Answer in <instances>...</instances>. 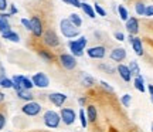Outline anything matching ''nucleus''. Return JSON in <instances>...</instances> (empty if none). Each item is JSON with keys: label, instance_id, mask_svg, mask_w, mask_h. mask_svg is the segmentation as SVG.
<instances>
[{"label": "nucleus", "instance_id": "obj_18", "mask_svg": "<svg viewBox=\"0 0 153 132\" xmlns=\"http://www.w3.org/2000/svg\"><path fill=\"white\" fill-rule=\"evenodd\" d=\"M81 9L84 10V13H85L87 16H89L91 19H95V17H97V13H95V10H94V7L91 4H88L85 1H81Z\"/></svg>", "mask_w": 153, "mask_h": 132}, {"label": "nucleus", "instance_id": "obj_27", "mask_svg": "<svg viewBox=\"0 0 153 132\" xmlns=\"http://www.w3.org/2000/svg\"><path fill=\"white\" fill-rule=\"evenodd\" d=\"M135 10H136V13L139 14V16H145L146 6H145V3H142V1H137L136 4H135Z\"/></svg>", "mask_w": 153, "mask_h": 132}, {"label": "nucleus", "instance_id": "obj_14", "mask_svg": "<svg viewBox=\"0 0 153 132\" xmlns=\"http://www.w3.org/2000/svg\"><path fill=\"white\" fill-rule=\"evenodd\" d=\"M129 43L132 44L133 47V51L136 53V55H143V44H142V40L137 39V37H133V36H129Z\"/></svg>", "mask_w": 153, "mask_h": 132}, {"label": "nucleus", "instance_id": "obj_44", "mask_svg": "<svg viewBox=\"0 0 153 132\" xmlns=\"http://www.w3.org/2000/svg\"><path fill=\"white\" fill-rule=\"evenodd\" d=\"M149 92H150V95L153 97V85H149Z\"/></svg>", "mask_w": 153, "mask_h": 132}, {"label": "nucleus", "instance_id": "obj_29", "mask_svg": "<svg viewBox=\"0 0 153 132\" xmlns=\"http://www.w3.org/2000/svg\"><path fill=\"white\" fill-rule=\"evenodd\" d=\"M79 119H81L82 128H87L88 127V119H87V114H85L84 110H79Z\"/></svg>", "mask_w": 153, "mask_h": 132}, {"label": "nucleus", "instance_id": "obj_11", "mask_svg": "<svg viewBox=\"0 0 153 132\" xmlns=\"http://www.w3.org/2000/svg\"><path fill=\"white\" fill-rule=\"evenodd\" d=\"M48 99L55 105V107H62L64 102L67 101V95L61 92H51L48 95Z\"/></svg>", "mask_w": 153, "mask_h": 132}, {"label": "nucleus", "instance_id": "obj_13", "mask_svg": "<svg viewBox=\"0 0 153 132\" xmlns=\"http://www.w3.org/2000/svg\"><path fill=\"white\" fill-rule=\"evenodd\" d=\"M126 30L129 31L131 36H135L139 31V22H137L136 17H129L128 22H126Z\"/></svg>", "mask_w": 153, "mask_h": 132}, {"label": "nucleus", "instance_id": "obj_30", "mask_svg": "<svg viewBox=\"0 0 153 132\" xmlns=\"http://www.w3.org/2000/svg\"><path fill=\"white\" fill-rule=\"evenodd\" d=\"M0 87L3 88H13V80H9V78H1L0 81Z\"/></svg>", "mask_w": 153, "mask_h": 132}, {"label": "nucleus", "instance_id": "obj_8", "mask_svg": "<svg viewBox=\"0 0 153 132\" xmlns=\"http://www.w3.org/2000/svg\"><path fill=\"white\" fill-rule=\"evenodd\" d=\"M87 54H88V57H91V58L101 60V58H104L105 54H106V48H105L104 45H95V47H91V48L87 50Z\"/></svg>", "mask_w": 153, "mask_h": 132}, {"label": "nucleus", "instance_id": "obj_43", "mask_svg": "<svg viewBox=\"0 0 153 132\" xmlns=\"http://www.w3.org/2000/svg\"><path fill=\"white\" fill-rule=\"evenodd\" d=\"M3 101H4V94L0 91V102H3Z\"/></svg>", "mask_w": 153, "mask_h": 132}, {"label": "nucleus", "instance_id": "obj_24", "mask_svg": "<svg viewBox=\"0 0 153 132\" xmlns=\"http://www.w3.org/2000/svg\"><path fill=\"white\" fill-rule=\"evenodd\" d=\"M70 22L75 26V27H81V24H82V20H81V17L78 16L76 13H72V14H70V19H68Z\"/></svg>", "mask_w": 153, "mask_h": 132}, {"label": "nucleus", "instance_id": "obj_34", "mask_svg": "<svg viewBox=\"0 0 153 132\" xmlns=\"http://www.w3.org/2000/svg\"><path fill=\"white\" fill-rule=\"evenodd\" d=\"M20 22H22V24L26 27V30L31 31V23H30V20H27V19H22Z\"/></svg>", "mask_w": 153, "mask_h": 132}, {"label": "nucleus", "instance_id": "obj_35", "mask_svg": "<svg viewBox=\"0 0 153 132\" xmlns=\"http://www.w3.org/2000/svg\"><path fill=\"white\" fill-rule=\"evenodd\" d=\"M101 87L104 88V89H106L108 92H114V88L111 87V85L106 83V81H101Z\"/></svg>", "mask_w": 153, "mask_h": 132}, {"label": "nucleus", "instance_id": "obj_4", "mask_svg": "<svg viewBox=\"0 0 153 132\" xmlns=\"http://www.w3.org/2000/svg\"><path fill=\"white\" fill-rule=\"evenodd\" d=\"M43 41L45 45H48L51 48L60 45V39H58V36H57V33H55L54 30H47V31H44Z\"/></svg>", "mask_w": 153, "mask_h": 132}, {"label": "nucleus", "instance_id": "obj_16", "mask_svg": "<svg viewBox=\"0 0 153 132\" xmlns=\"http://www.w3.org/2000/svg\"><path fill=\"white\" fill-rule=\"evenodd\" d=\"M85 114H87L88 122H92V124L97 121V118H98V112H97L95 105H88V107H87V111H85Z\"/></svg>", "mask_w": 153, "mask_h": 132}, {"label": "nucleus", "instance_id": "obj_19", "mask_svg": "<svg viewBox=\"0 0 153 132\" xmlns=\"http://www.w3.org/2000/svg\"><path fill=\"white\" fill-rule=\"evenodd\" d=\"M17 97H19L20 99H24V101L30 102V101H33L34 95L30 89H20V91H17Z\"/></svg>", "mask_w": 153, "mask_h": 132}, {"label": "nucleus", "instance_id": "obj_6", "mask_svg": "<svg viewBox=\"0 0 153 132\" xmlns=\"http://www.w3.org/2000/svg\"><path fill=\"white\" fill-rule=\"evenodd\" d=\"M60 116H61V119H62V122H64L65 125H72L76 119L75 111L71 110V108H61Z\"/></svg>", "mask_w": 153, "mask_h": 132}, {"label": "nucleus", "instance_id": "obj_1", "mask_svg": "<svg viewBox=\"0 0 153 132\" xmlns=\"http://www.w3.org/2000/svg\"><path fill=\"white\" fill-rule=\"evenodd\" d=\"M60 28H61V33L64 34L67 39H74V37L79 36V28L75 27L68 19H62L61 20Z\"/></svg>", "mask_w": 153, "mask_h": 132}, {"label": "nucleus", "instance_id": "obj_12", "mask_svg": "<svg viewBox=\"0 0 153 132\" xmlns=\"http://www.w3.org/2000/svg\"><path fill=\"white\" fill-rule=\"evenodd\" d=\"M125 58H126V50L125 48L118 47V48H114L111 51V60L115 61V63H122Z\"/></svg>", "mask_w": 153, "mask_h": 132}, {"label": "nucleus", "instance_id": "obj_23", "mask_svg": "<svg viewBox=\"0 0 153 132\" xmlns=\"http://www.w3.org/2000/svg\"><path fill=\"white\" fill-rule=\"evenodd\" d=\"M128 67H129V70H131L132 75H136V77H139V75H140V68H139V66H137L136 61H131Z\"/></svg>", "mask_w": 153, "mask_h": 132}, {"label": "nucleus", "instance_id": "obj_5", "mask_svg": "<svg viewBox=\"0 0 153 132\" xmlns=\"http://www.w3.org/2000/svg\"><path fill=\"white\" fill-rule=\"evenodd\" d=\"M22 112L28 116H36L41 112V105L38 104V102L30 101V102H27V104H24L22 107Z\"/></svg>", "mask_w": 153, "mask_h": 132}, {"label": "nucleus", "instance_id": "obj_40", "mask_svg": "<svg viewBox=\"0 0 153 132\" xmlns=\"http://www.w3.org/2000/svg\"><path fill=\"white\" fill-rule=\"evenodd\" d=\"M7 0H0V11H4L7 9Z\"/></svg>", "mask_w": 153, "mask_h": 132}, {"label": "nucleus", "instance_id": "obj_41", "mask_svg": "<svg viewBox=\"0 0 153 132\" xmlns=\"http://www.w3.org/2000/svg\"><path fill=\"white\" fill-rule=\"evenodd\" d=\"M17 13V9L14 4H10V14H16Z\"/></svg>", "mask_w": 153, "mask_h": 132}, {"label": "nucleus", "instance_id": "obj_25", "mask_svg": "<svg viewBox=\"0 0 153 132\" xmlns=\"http://www.w3.org/2000/svg\"><path fill=\"white\" fill-rule=\"evenodd\" d=\"M9 30H11V27H10V24H9V22H7V19L0 17V33H6Z\"/></svg>", "mask_w": 153, "mask_h": 132}, {"label": "nucleus", "instance_id": "obj_45", "mask_svg": "<svg viewBox=\"0 0 153 132\" xmlns=\"http://www.w3.org/2000/svg\"><path fill=\"white\" fill-rule=\"evenodd\" d=\"M152 132H153V124H152Z\"/></svg>", "mask_w": 153, "mask_h": 132}, {"label": "nucleus", "instance_id": "obj_31", "mask_svg": "<svg viewBox=\"0 0 153 132\" xmlns=\"http://www.w3.org/2000/svg\"><path fill=\"white\" fill-rule=\"evenodd\" d=\"M131 99H132L131 95H129V94H125V95H122L120 102H122V105H123V107H129V105H131Z\"/></svg>", "mask_w": 153, "mask_h": 132}, {"label": "nucleus", "instance_id": "obj_15", "mask_svg": "<svg viewBox=\"0 0 153 132\" xmlns=\"http://www.w3.org/2000/svg\"><path fill=\"white\" fill-rule=\"evenodd\" d=\"M116 71L119 72L120 78H122L123 81H126V83H129L132 80V72H131V70H129V67L125 66V64H119L118 68H116Z\"/></svg>", "mask_w": 153, "mask_h": 132}, {"label": "nucleus", "instance_id": "obj_10", "mask_svg": "<svg viewBox=\"0 0 153 132\" xmlns=\"http://www.w3.org/2000/svg\"><path fill=\"white\" fill-rule=\"evenodd\" d=\"M30 23H31V33L36 36V37H41L43 36V23L38 19L37 16H33L30 19Z\"/></svg>", "mask_w": 153, "mask_h": 132}, {"label": "nucleus", "instance_id": "obj_28", "mask_svg": "<svg viewBox=\"0 0 153 132\" xmlns=\"http://www.w3.org/2000/svg\"><path fill=\"white\" fill-rule=\"evenodd\" d=\"M33 87H34V84H33V81H31L30 78L23 77V81H22V88L23 89H31Z\"/></svg>", "mask_w": 153, "mask_h": 132}, {"label": "nucleus", "instance_id": "obj_17", "mask_svg": "<svg viewBox=\"0 0 153 132\" xmlns=\"http://www.w3.org/2000/svg\"><path fill=\"white\" fill-rule=\"evenodd\" d=\"M1 37L6 40H9V41H13V43H19V41H20L19 34H17L16 31H13V30H9V31H6V33H1Z\"/></svg>", "mask_w": 153, "mask_h": 132}, {"label": "nucleus", "instance_id": "obj_33", "mask_svg": "<svg viewBox=\"0 0 153 132\" xmlns=\"http://www.w3.org/2000/svg\"><path fill=\"white\" fill-rule=\"evenodd\" d=\"M64 3H67V4L70 6H74V7H81V1L79 0H64Z\"/></svg>", "mask_w": 153, "mask_h": 132}, {"label": "nucleus", "instance_id": "obj_38", "mask_svg": "<svg viewBox=\"0 0 153 132\" xmlns=\"http://www.w3.org/2000/svg\"><path fill=\"white\" fill-rule=\"evenodd\" d=\"M4 125H6V116H4V114L0 112V131L4 128Z\"/></svg>", "mask_w": 153, "mask_h": 132}, {"label": "nucleus", "instance_id": "obj_32", "mask_svg": "<svg viewBox=\"0 0 153 132\" xmlns=\"http://www.w3.org/2000/svg\"><path fill=\"white\" fill-rule=\"evenodd\" d=\"M94 10H95V13H97V14H99V16H102V17L106 16V11H105L104 9L98 4V3H95V4H94Z\"/></svg>", "mask_w": 153, "mask_h": 132}, {"label": "nucleus", "instance_id": "obj_22", "mask_svg": "<svg viewBox=\"0 0 153 132\" xmlns=\"http://www.w3.org/2000/svg\"><path fill=\"white\" fill-rule=\"evenodd\" d=\"M38 55H40L44 61H47V63H51V61L54 60V55L51 54L50 51H47V50H38Z\"/></svg>", "mask_w": 153, "mask_h": 132}, {"label": "nucleus", "instance_id": "obj_3", "mask_svg": "<svg viewBox=\"0 0 153 132\" xmlns=\"http://www.w3.org/2000/svg\"><path fill=\"white\" fill-rule=\"evenodd\" d=\"M43 118H44L45 127L51 128V129L58 128V125H60L61 116H60V114H57L55 111H45V114H44Z\"/></svg>", "mask_w": 153, "mask_h": 132}, {"label": "nucleus", "instance_id": "obj_9", "mask_svg": "<svg viewBox=\"0 0 153 132\" xmlns=\"http://www.w3.org/2000/svg\"><path fill=\"white\" fill-rule=\"evenodd\" d=\"M31 81H33V84L38 88H47L50 85V80L44 72H37V74H34L33 78H31Z\"/></svg>", "mask_w": 153, "mask_h": 132}, {"label": "nucleus", "instance_id": "obj_20", "mask_svg": "<svg viewBox=\"0 0 153 132\" xmlns=\"http://www.w3.org/2000/svg\"><path fill=\"white\" fill-rule=\"evenodd\" d=\"M133 85H135V88H136L139 92H145V91H146V87H145V80H143L142 75H139V77H136L135 80H133Z\"/></svg>", "mask_w": 153, "mask_h": 132}, {"label": "nucleus", "instance_id": "obj_42", "mask_svg": "<svg viewBox=\"0 0 153 132\" xmlns=\"http://www.w3.org/2000/svg\"><path fill=\"white\" fill-rule=\"evenodd\" d=\"M78 102H79V105H81V107H84V105H85V98H79V99H78Z\"/></svg>", "mask_w": 153, "mask_h": 132}, {"label": "nucleus", "instance_id": "obj_36", "mask_svg": "<svg viewBox=\"0 0 153 132\" xmlns=\"http://www.w3.org/2000/svg\"><path fill=\"white\" fill-rule=\"evenodd\" d=\"M145 16H146V17H152V16H153V6H146V10H145Z\"/></svg>", "mask_w": 153, "mask_h": 132}, {"label": "nucleus", "instance_id": "obj_37", "mask_svg": "<svg viewBox=\"0 0 153 132\" xmlns=\"http://www.w3.org/2000/svg\"><path fill=\"white\" fill-rule=\"evenodd\" d=\"M99 68H101V70H105V71L108 72V74H112V72H114V68H111V67L106 66V64H102V66H99Z\"/></svg>", "mask_w": 153, "mask_h": 132}, {"label": "nucleus", "instance_id": "obj_39", "mask_svg": "<svg viewBox=\"0 0 153 132\" xmlns=\"http://www.w3.org/2000/svg\"><path fill=\"white\" fill-rule=\"evenodd\" d=\"M115 39L118 40V41H123V40H125V36H123V33H120V31H116V33H115Z\"/></svg>", "mask_w": 153, "mask_h": 132}, {"label": "nucleus", "instance_id": "obj_7", "mask_svg": "<svg viewBox=\"0 0 153 132\" xmlns=\"http://www.w3.org/2000/svg\"><path fill=\"white\" fill-rule=\"evenodd\" d=\"M60 63L65 70H74L76 67V58L72 54H61Z\"/></svg>", "mask_w": 153, "mask_h": 132}, {"label": "nucleus", "instance_id": "obj_26", "mask_svg": "<svg viewBox=\"0 0 153 132\" xmlns=\"http://www.w3.org/2000/svg\"><path fill=\"white\" fill-rule=\"evenodd\" d=\"M118 11H119V17L123 20V22H128V19H129V13H128V10H126V7H123V6H119L118 7Z\"/></svg>", "mask_w": 153, "mask_h": 132}, {"label": "nucleus", "instance_id": "obj_2", "mask_svg": "<svg viewBox=\"0 0 153 132\" xmlns=\"http://www.w3.org/2000/svg\"><path fill=\"white\" fill-rule=\"evenodd\" d=\"M87 43H88V40L85 39V37H79V39L70 41V43H68V47L71 50V54L74 55V57H81V55H84V50L87 47Z\"/></svg>", "mask_w": 153, "mask_h": 132}, {"label": "nucleus", "instance_id": "obj_46", "mask_svg": "<svg viewBox=\"0 0 153 132\" xmlns=\"http://www.w3.org/2000/svg\"><path fill=\"white\" fill-rule=\"evenodd\" d=\"M152 101H153V97H152Z\"/></svg>", "mask_w": 153, "mask_h": 132}, {"label": "nucleus", "instance_id": "obj_21", "mask_svg": "<svg viewBox=\"0 0 153 132\" xmlns=\"http://www.w3.org/2000/svg\"><path fill=\"white\" fill-rule=\"evenodd\" d=\"M81 84L84 85V87L91 88L94 84H95V80H94V77H91V75H87V74H84V75H82V80H81Z\"/></svg>", "mask_w": 153, "mask_h": 132}]
</instances>
